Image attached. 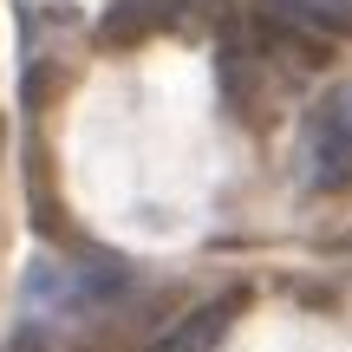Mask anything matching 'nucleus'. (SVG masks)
Wrapping results in <instances>:
<instances>
[{
  "mask_svg": "<svg viewBox=\"0 0 352 352\" xmlns=\"http://www.w3.org/2000/svg\"><path fill=\"white\" fill-rule=\"evenodd\" d=\"M300 183L314 196L352 189V85H333L314 98L300 124Z\"/></svg>",
  "mask_w": 352,
  "mask_h": 352,
  "instance_id": "f257e3e1",
  "label": "nucleus"
},
{
  "mask_svg": "<svg viewBox=\"0 0 352 352\" xmlns=\"http://www.w3.org/2000/svg\"><path fill=\"white\" fill-rule=\"evenodd\" d=\"M222 0H111L98 20V39L104 46H138L151 33H183L196 20H215Z\"/></svg>",
  "mask_w": 352,
  "mask_h": 352,
  "instance_id": "f03ea898",
  "label": "nucleus"
},
{
  "mask_svg": "<svg viewBox=\"0 0 352 352\" xmlns=\"http://www.w3.org/2000/svg\"><path fill=\"white\" fill-rule=\"evenodd\" d=\"M235 314H241V294H215V300L189 307V314L176 320L151 352H215V346H222V333L235 327Z\"/></svg>",
  "mask_w": 352,
  "mask_h": 352,
  "instance_id": "7ed1b4c3",
  "label": "nucleus"
},
{
  "mask_svg": "<svg viewBox=\"0 0 352 352\" xmlns=\"http://www.w3.org/2000/svg\"><path fill=\"white\" fill-rule=\"evenodd\" d=\"M274 13H294L307 26H327V33H346L352 26V0H267Z\"/></svg>",
  "mask_w": 352,
  "mask_h": 352,
  "instance_id": "20e7f679",
  "label": "nucleus"
}]
</instances>
